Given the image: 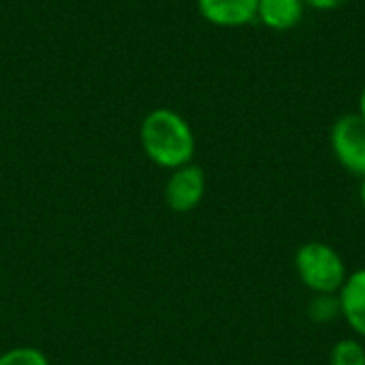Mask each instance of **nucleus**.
Listing matches in <instances>:
<instances>
[{"instance_id":"9d476101","label":"nucleus","mask_w":365,"mask_h":365,"mask_svg":"<svg viewBox=\"0 0 365 365\" xmlns=\"http://www.w3.org/2000/svg\"><path fill=\"white\" fill-rule=\"evenodd\" d=\"M0 365H51L47 355L34 346H13L0 355Z\"/></svg>"},{"instance_id":"f257e3e1","label":"nucleus","mask_w":365,"mask_h":365,"mask_svg":"<svg viewBox=\"0 0 365 365\" xmlns=\"http://www.w3.org/2000/svg\"><path fill=\"white\" fill-rule=\"evenodd\" d=\"M141 150L156 167L173 171L192 163L197 152V137L188 120L169 109H152L139 126Z\"/></svg>"},{"instance_id":"f8f14e48","label":"nucleus","mask_w":365,"mask_h":365,"mask_svg":"<svg viewBox=\"0 0 365 365\" xmlns=\"http://www.w3.org/2000/svg\"><path fill=\"white\" fill-rule=\"evenodd\" d=\"M357 113L361 115L365 120V86L364 90H361V94H359V103H357Z\"/></svg>"},{"instance_id":"9b49d317","label":"nucleus","mask_w":365,"mask_h":365,"mask_svg":"<svg viewBox=\"0 0 365 365\" xmlns=\"http://www.w3.org/2000/svg\"><path fill=\"white\" fill-rule=\"evenodd\" d=\"M351 0H304L306 9H314V11H336L346 6Z\"/></svg>"},{"instance_id":"f03ea898","label":"nucleus","mask_w":365,"mask_h":365,"mask_svg":"<svg viewBox=\"0 0 365 365\" xmlns=\"http://www.w3.org/2000/svg\"><path fill=\"white\" fill-rule=\"evenodd\" d=\"M295 272L299 282L312 295H338L349 278L342 255L327 242H306L295 252Z\"/></svg>"},{"instance_id":"7ed1b4c3","label":"nucleus","mask_w":365,"mask_h":365,"mask_svg":"<svg viewBox=\"0 0 365 365\" xmlns=\"http://www.w3.org/2000/svg\"><path fill=\"white\" fill-rule=\"evenodd\" d=\"M329 145L344 171L365 178V120L357 111L344 113L334 122Z\"/></svg>"},{"instance_id":"39448f33","label":"nucleus","mask_w":365,"mask_h":365,"mask_svg":"<svg viewBox=\"0 0 365 365\" xmlns=\"http://www.w3.org/2000/svg\"><path fill=\"white\" fill-rule=\"evenodd\" d=\"M259 0H197L199 15L218 28H242L257 21Z\"/></svg>"},{"instance_id":"ddd939ff","label":"nucleus","mask_w":365,"mask_h":365,"mask_svg":"<svg viewBox=\"0 0 365 365\" xmlns=\"http://www.w3.org/2000/svg\"><path fill=\"white\" fill-rule=\"evenodd\" d=\"M359 201H361V207L365 210V178H361V184H359Z\"/></svg>"},{"instance_id":"0eeeda50","label":"nucleus","mask_w":365,"mask_h":365,"mask_svg":"<svg viewBox=\"0 0 365 365\" xmlns=\"http://www.w3.org/2000/svg\"><path fill=\"white\" fill-rule=\"evenodd\" d=\"M304 15V0H259L257 6V21L274 32H289L297 28Z\"/></svg>"},{"instance_id":"6e6552de","label":"nucleus","mask_w":365,"mask_h":365,"mask_svg":"<svg viewBox=\"0 0 365 365\" xmlns=\"http://www.w3.org/2000/svg\"><path fill=\"white\" fill-rule=\"evenodd\" d=\"M306 317L317 325H329L342 319L338 295H312L306 306Z\"/></svg>"},{"instance_id":"20e7f679","label":"nucleus","mask_w":365,"mask_h":365,"mask_svg":"<svg viewBox=\"0 0 365 365\" xmlns=\"http://www.w3.org/2000/svg\"><path fill=\"white\" fill-rule=\"evenodd\" d=\"M205 190H207L205 171L199 165L188 163V165L171 171L169 180L165 182L163 197L171 212L188 214V212H195L203 203Z\"/></svg>"},{"instance_id":"1a4fd4ad","label":"nucleus","mask_w":365,"mask_h":365,"mask_svg":"<svg viewBox=\"0 0 365 365\" xmlns=\"http://www.w3.org/2000/svg\"><path fill=\"white\" fill-rule=\"evenodd\" d=\"M329 365H365V342L357 336L338 340L329 351Z\"/></svg>"},{"instance_id":"423d86ee","label":"nucleus","mask_w":365,"mask_h":365,"mask_svg":"<svg viewBox=\"0 0 365 365\" xmlns=\"http://www.w3.org/2000/svg\"><path fill=\"white\" fill-rule=\"evenodd\" d=\"M340 314L351 331L365 342V267L349 274L340 293Z\"/></svg>"}]
</instances>
